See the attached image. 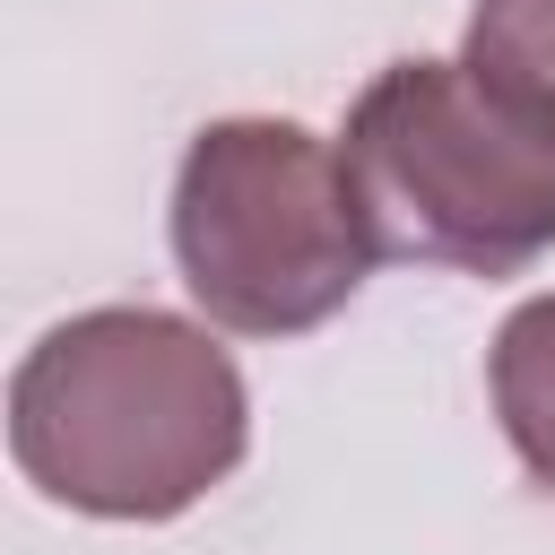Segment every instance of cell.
Masks as SVG:
<instances>
[{
  "label": "cell",
  "mask_w": 555,
  "mask_h": 555,
  "mask_svg": "<svg viewBox=\"0 0 555 555\" xmlns=\"http://www.w3.org/2000/svg\"><path fill=\"white\" fill-rule=\"evenodd\" d=\"M251 451L243 364L208 321L165 304H95L52 321L9 373L17 477L87 520H182Z\"/></svg>",
  "instance_id": "6da1fadb"
},
{
  "label": "cell",
  "mask_w": 555,
  "mask_h": 555,
  "mask_svg": "<svg viewBox=\"0 0 555 555\" xmlns=\"http://www.w3.org/2000/svg\"><path fill=\"white\" fill-rule=\"evenodd\" d=\"M382 260L520 278L555 251V104L468 52H408L364 78L338 130Z\"/></svg>",
  "instance_id": "7a4b0ae2"
},
{
  "label": "cell",
  "mask_w": 555,
  "mask_h": 555,
  "mask_svg": "<svg viewBox=\"0 0 555 555\" xmlns=\"http://www.w3.org/2000/svg\"><path fill=\"white\" fill-rule=\"evenodd\" d=\"M165 243L191 304L234 338L321 330L382 260L338 139L286 113H225L191 130L173 165Z\"/></svg>",
  "instance_id": "3957f363"
},
{
  "label": "cell",
  "mask_w": 555,
  "mask_h": 555,
  "mask_svg": "<svg viewBox=\"0 0 555 555\" xmlns=\"http://www.w3.org/2000/svg\"><path fill=\"white\" fill-rule=\"evenodd\" d=\"M486 399H494L512 460L555 494V295H529L503 312L486 347Z\"/></svg>",
  "instance_id": "277c9868"
},
{
  "label": "cell",
  "mask_w": 555,
  "mask_h": 555,
  "mask_svg": "<svg viewBox=\"0 0 555 555\" xmlns=\"http://www.w3.org/2000/svg\"><path fill=\"white\" fill-rule=\"evenodd\" d=\"M460 52L477 69H503L538 104H555V0H477Z\"/></svg>",
  "instance_id": "5b68a950"
}]
</instances>
